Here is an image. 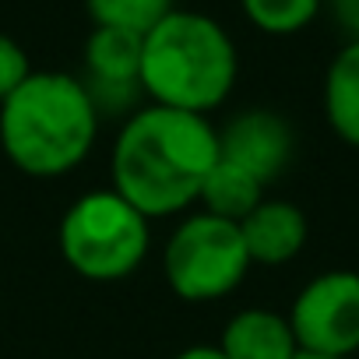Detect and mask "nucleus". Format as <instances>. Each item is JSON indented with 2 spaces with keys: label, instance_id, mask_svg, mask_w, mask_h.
<instances>
[{
  "label": "nucleus",
  "instance_id": "1",
  "mask_svg": "<svg viewBox=\"0 0 359 359\" xmlns=\"http://www.w3.org/2000/svg\"><path fill=\"white\" fill-rule=\"evenodd\" d=\"M215 162L219 130L208 116L148 102L123 120L109 172L113 191L151 222L194 208Z\"/></svg>",
  "mask_w": 359,
  "mask_h": 359
},
{
  "label": "nucleus",
  "instance_id": "2",
  "mask_svg": "<svg viewBox=\"0 0 359 359\" xmlns=\"http://www.w3.org/2000/svg\"><path fill=\"white\" fill-rule=\"evenodd\" d=\"M99 109L81 78L32 71L0 102V148L8 162L36 180L74 172L99 137Z\"/></svg>",
  "mask_w": 359,
  "mask_h": 359
},
{
  "label": "nucleus",
  "instance_id": "3",
  "mask_svg": "<svg viewBox=\"0 0 359 359\" xmlns=\"http://www.w3.org/2000/svg\"><path fill=\"white\" fill-rule=\"evenodd\" d=\"M236 74L229 32L201 11L172 8L141 43V92L155 106L208 116L229 99Z\"/></svg>",
  "mask_w": 359,
  "mask_h": 359
},
{
  "label": "nucleus",
  "instance_id": "4",
  "mask_svg": "<svg viewBox=\"0 0 359 359\" xmlns=\"http://www.w3.org/2000/svg\"><path fill=\"white\" fill-rule=\"evenodd\" d=\"M67 268L85 282H123L151 250V222L113 187L81 194L57 229Z\"/></svg>",
  "mask_w": 359,
  "mask_h": 359
},
{
  "label": "nucleus",
  "instance_id": "5",
  "mask_svg": "<svg viewBox=\"0 0 359 359\" xmlns=\"http://www.w3.org/2000/svg\"><path fill=\"white\" fill-rule=\"evenodd\" d=\"M247 271H250V254L240 222L208 212L184 215L162 247L165 285L187 303L226 299L243 285Z\"/></svg>",
  "mask_w": 359,
  "mask_h": 359
},
{
  "label": "nucleus",
  "instance_id": "6",
  "mask_svg": "<svg viewBox=\"0 0 359 359\" xmlns=\"http://www.w3.org/2000/svg\"><path fill=\"white\" fill-rule=\"evenodd\" d=\"M299 352L352 359L359 352V271L331 268L313 275L289 306Z\"/></svg>",
  "mask_w": 359,
  "mask_h": 359
},
{
  "label": "nucleus",
  "instance_id": "7",
  "mask_svg": "<svg viewBox=\"0 0 359 359\" xmlns=\"http://www.w3.org/2000/svg\"><path fill=\"white\" fill-rule=\"evenodd\" d=\"M296 155V134L275 109H243L219 130V158L233 162L268 191Z\"/></svg>",
  "mask_w": 359,
  "mask_h": 359
},
{
  "label": "nucleus",
  "instance_id": "8",
  "mask_svg": "<svg viewBox=\"0 0 359 359\" xmlns=\"http://www.w3.org/2000/svg\"><path fill=\"white\" fill-rule=\"evenodd\" d=\"M141 43L144 36L123 32V29H92L85 39V88L102 113L130 109L141 92ZM134 113V109H130ZM127 113V116H130Z\"/></svg>",
  "mask_w": 359,
  "mask_h": 359
},
{
  "label": "nucleus",
  "instance_id": "9",
  "mask_svg": "<svg viewBox=\"0 0 359 359\" xmlns=\"http://www.w3.org/2000/svg\"><path fill=\"white\" fill-rule=\"evenodd\" d=\"M240 233H243L250 264L278 268V264H289L303 254L306 236H310V222H306L299 205L282 201V198H264L240 222Z\"/></svg>",
  "mask_w": 359,
  "mask_h": 359
},
{
  "label": "nucleus",
  "instance_id": "10",
  "mask_svg": "<svg viewBox=\"0 0 359 359\" xmlns=\"http://www.w3.org/2000/svg\"><path fill=\"white\" fill-rule=\"evenodd\" d=\"M229 359H296L299 341L285 313L268 306H247L233 313L215 341Z\"/></svg>",
  "mask_w": 359,
  "mask_h": 359
},
{
  "label": "nucleus",
  "instance_id": "11",
  "mask_svg": "<svg viewBox=\"0 0 359 359\" xmlns=\"http://www.w3.org/2000/svg\"><path fill=\"white\" fill-rule=\"evenodd\" d=\"M324 116L327 127L352 148H359V39L345 43L324 74Z\"/></svg>",
  "mask_w": 359,
  "mask_h": 359
},
{
  "label": "nucleus",
  "instance_id": "12",
  "mask_svg": "<svg viewBox=\"0 0 359 359\" xmlns=\"http://www.w3.org/2000/svg\"><path fill=\"white\" fill-rule=\"evenodd\" d=\"M261 201H264V187L226 158L215 162V169L208 172L201 187V212L229 219V222H243Z\"/></svg>",
  "mask_w": 359,
  "mask_h": 359
},
{
  "label": "nucleus",
  "instance_id": "13",
  "mask_svg": "<svg viewBox=\"0 0 359 359\" xmlns=\"http://www.w3.org/2000/svg\"><path fill=\"white\" fill-rule=\"evenodd\" d=\"M85 8L99 29H123L148 36L172 11V0H85Z\"/></svg>",
  "mask_w": 359,
  "mask_h": 359
},
{
  "label": "nucleus",
  "instance_id": "14",
  "mask_svg": "<svg viewBox=\"0 0 359 359\" xmlns=\"http://www.w3.org/2000/svg\"><path fill=\"white\" fill-rule=\"evenodd\" d=\"M247 22L268 36L303 32L324 8V0H240Z\"/></svg>",
  "mask_w": 359,
  "mask_h": 359
},
{
  "label": "nucleus",
  "instance_id": "15",
  "mask_svg": "<svg viewBox=\"0 0 359 359\" xmlns=\"http://www.w3.org/2000/svg\"><path fill=\"white\" fill-rule=\"evenodd\" d=\"M29 74H32V64H29V53L22 50V43L0 32V102L15 95Z\"/></svg>",
  "mask_w": 359,
  "mask_h": 359
},
{
  "label": "nucleus",
  "instance_id": "16",
  "mask_svg": "<svg viewBox=\"0 0 359 359\" xmlns=\"http://www.w3.org/2000/svg\"><path fill=\"white\" fill-rule=\"evenodd\" d=\"M331 8V18L338 22V29L352 39H359V0H324Z\"/></svg>",
  "mask_w": 359,
  "mask_h": 359
},
{
  "label": "nucleus",
  "instance_id": "17",
  "mask_svg": "<svg viewBox=\"0 0 359 359\" xmlns=\"http://www.w3.org/2000/svg\"><path fill=\"white\" fill-rule=\"evenodd\" d=\"M172 359H229L219 345H191V348H180Z\"/></svg>",
  "mask_w": 359,
  "mask_h": 359
},
{
  "label": "nucleus",
  "instance_id": "18",
  "mask_svg": "<svg viewBox=\"0 0 359 359\" xmlns=\"http://www.w3.org/2000/svg\"><path fill=\"white\" fill-rule=\"evenodd\" d=\"M296 359H331V355H313V352H299Z\"/></svg>",
  "mask_w": 359,
  "mask_h": 359
}]
</instances>
